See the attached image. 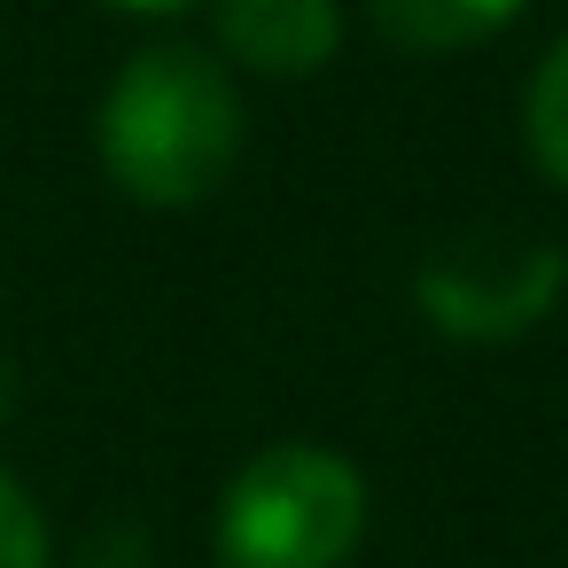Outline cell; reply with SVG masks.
<instances>
[{"mask_svg":"<svg viewBox=\"0 0 568 568\" xmlns=\"http://www.w3.org/2000/svg\"><path fill=\"white\" fill-rule=\"evenodd\" d=\"M242 87L211 48L156 40L102 94V172L149 211H195L242 164Z\"/></svg>","mask_w":568,"mask_h":568,"instance_id":"1","label":"cell"},{"mask_svg":"<svg viewBox=\"0 0 568 568\" xmlns=\"http://www.w3.org/2000/svg\"><path fill=\"white\" fill-rule=\"evenodd\" d=\"M366 537V475L327 444H265L219 498V568H343Z\"/></svg>","mask_w":568,"mask_h":568,"instance_id":"2","label":"cell"},{"mask_svg":"<svg viewBox=\"0 0 568 568\" xmlns=\"http://www.w3.org/2000/svg\"><path fill=\"white\" fill-rule=\"evenodd\" d=\"M413 296L428 312L436 335H459V343H514L529 327L552 320V304L568 296V257L537 234H506V226H483V234H459L444 242L420 273H413Z\"/></svg>","mask_w":568,"mask_h":568,"instance_id":"3","label":"cell"},{"mask_svg":"<svg viewBox=\"0 0 568 568\" xmlns=\"http://www.w3.org/2000/svg\"><path fill=\"white\" fill-rule=\"evenodd\" d=\"M219 63L257 71V79H312L343 48V9L335 0H211Z\"/></svg>","mask_w":568,"mask_h":568,"instance_id":"4","label":"cell"},{"mask_svg":"<svg viewBox=\"0 0 568 568\" xmlns=\"http://www.w3.org/2000/svg\"><path fill=\"white\" fill-rule=\"evenodd\" d=\"M529 0H366V24L405 55H459L498 40Z\"/></svg>","mask_w":568,"mask_h":568,"instance_id":"5","label":"cell"},{"mask_svg":"<svg viewBox=\"0 0 568 568\" xmlns=\"http://www.w3.org/2000/svg\"><path fill=\"white\" fill-rule=\"evenodd\" d=\"M521 141L537 156V172L552 187H568V32L545 48V63L529 71V94H521Z\"/></svg>","mask_w":568,"mask_h":568,"instance_id":"6","label":"cell"},{"mask_svg":"<svg viewBox=\"0 0 568 568\" xmlns=\"http://www.w3.org/2000/svg\"><path fill=\"white\" fill-rule=\"evenodd\" d=\"M48 521H40V498L0 467V568H48Z\"/></svg>","mask_w":568,"mask_h":568,"instance_id":"7","label":"cell"},{"mask_svg":"<svg viewBox=\"0 0 568 568\" xmlns=\"http://www.w3.org/2000/svg\"><path fill=\"white\" fill-rule=\"evenodd\" d=\"M102 9H125V17H180L195 0H102Z\"/></svg>","mask_w":568,"mask_h":568,"instance_id":"8","label":"cell"}]
</instances>
